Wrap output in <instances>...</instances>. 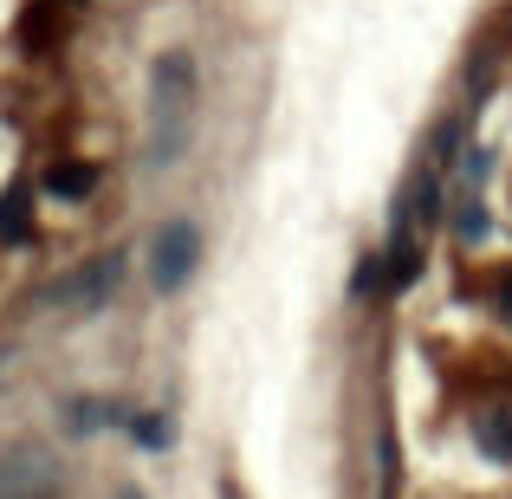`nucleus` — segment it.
Segmentation results:
<instances>
[{
	"label": "nucleus",
	"mask_w": 512,
	"mask_h": 499,
	"mask_svg": "<svg viewBox=\"0 0 512 499\" xmlns=\"http://www.w3.org/2000/svg\"><path fill=\"white\" fill-rule=\"evenodd\" d=\"M195 260H201V234H195V221H169L163 234H156V247H150L156 286H163V292H182V286H188V273H195Z\"/></svg>",
	"instance_id": "20e7f679"
},
{
	"label": "nucleus",
	"mask_w": 512,
	"mask_h": 499,
	"mask_svg": "<svg viewBox=\"0 0 512 499\" xmlns=\"http://www.w3.org/2000/svg\"><path fill=\"white\" fill-rule=\"evenodd\" d=\"M26 240H33V188L13 182L0 195V247H26Z\"/></svg>",
	"instance_id": "39448f33"
},
{
	"label": "nucleus",
	"mask_w": 512,
	"mask_h": 499,
	"mask_svg": "<svg viewBox=\"0 0 512 499\" xmlns=\"http://www.w3.org/2000/svg\"><path fill=\"white\" fill-rule=\"evenodd\" d=\"M91 188H98V169L91 163H52L46 169V195H59V201H85Z\"/></svg>",
	"instance_id": "423d86ee"
},
{
	"label": "nucleus",
	"mask_w": 512,
	"mask_h": 499,
	"mask_svg": "<svg viewBox=\"0 0 512 499\" xmlns=\"http://www.w3.org/2000/svg\"><path fill=\"white\" fill-rule=\"evenodd\" d=\"M137 441L143 448H169V422L163 415H137Z\"/></svg>",
	"instance_id": "6e6552de"
},
{
	"label": "nucleus",
	"mask_w": 512,
	"mask_h": 499,
	"mask_svg": "<svg viewBox=\"0 0 512 499\" xmlns=\"http://www.w3.org/2000/svg\"><path fill=\"white\" fill-rule=\"evenodd\" d=\"M376 461H383V499H396V487H402V480H396V441H376Z\"/></svg>",
	"instance_id": "1a4fd4ad"
},
{
	"label": "nucleus",
	"mask_w": 512,
	"mask_h": 499,
	"mask_svg": "<svg viewBox=\"0 0 512 499\" xmlns=\"http://www.w3.org/2000/svg\"><path fill=\"white\" fill-rule=\"evenodd\" d=\"M0 499H59V461L39 441L0 454Z\"/></svg>",
	"instance_id": "7ed1b4c3"
},
{
	"label": "nucleus",
	"mask_w": 512,
	"mask_h": 499,
	"mask_svg": "<svg viewBox=\"0 0 512 499\" xmlns=\"http://www.w3.org/2000/svg\"><path fill=\"white\" fill-rule=\"evenodd\" d=\"M480 448H487L493 461H512V422H506V415H493V422H480Z\"/></svg>",
	"instance_id": "0eeeda50"
},
{
	"label": "nucleus",
	"mask_w": 512,
	"mask_h": 499,
	"mask_svg": "<svg viewBox=\"0 0 512 499\" xmlns=\"http://www.w3.org/2000/svg\"><path fill=\"white\" fill-rule=\"evenodd\" d=\"M188 130H195V65L182 52L156 59L150 78V163L163 169L188 150Z\"/></svg>",
	"instance_id": "f257e3e1"
},
{
	"label": "nucleus",
	"mask_w": 512,
	"mask_h": 499,
	"mask_svg": "<svg viewBox=\"0 0 512 499\" xmlns=\"http://www.w3.org/2000/svg\"><path fill=\"white\" fill-rule=\"evenodd\" d=\"M117 286H124V260L104 253V260H85L78 273H65L59 286L46 292V305L52 312H98V305L117 299Z\"/></svg>",
	"instance_id": "f03ea898"
}]
</instances>
